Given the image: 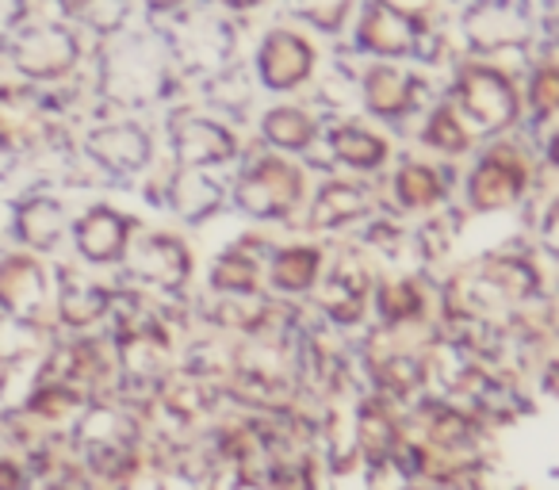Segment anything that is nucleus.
Returning <instances> with one entry per match:
<instances>
[{
    "label": "nucleus",
    "instance_id": "obj_1",
    "mask_svg": "<svg viewBox=\"0 0 559 490\" xmlns=\"http://www.w3.org/2000/svg\"><path fill=\"white\" fill-rule=\"evenodd\" d=\"M311 265H314L311 253H288V258L280 261V284L288 280L292 288H299V284H307V276H311Z\"/></svg>",
    "mask_w": 559,
    "mask_h": 490
}]
</instances>
